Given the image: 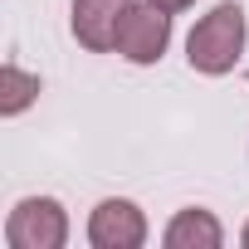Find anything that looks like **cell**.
I'll list each match as a JSON object with an SVG mask.
<instances>
[{"mask_svg":"<svg viewBox=\"0 0 249 249\" xmlns=\"http://www.w3.org/2000/svg\"><path fill=\"white\" fill-rule=\"evenodd\" d=\"M239 49H244V10L239 5H215L196 30H191V39H186V59H191V69L196 73H230L234 69V59H239Z\"/></svg>","mask_w":249,"mask_h":249,"instance_id":"6da1fadb","label":"cell"},{"mask_svg":"<svg viewBox=\"0 0 249 249\" xmlns=\"http://www.w3.org/2000/svg\"><path fill=\"white\" fill-rule=\"evenodd\" d=\"M171 44V10H161L157 0H127V10L117 20V54L127 64H157Z\"/></svg>","mask_w":249,"mask_h":249,"instance_id":"7a4b0ae2","label":"cell"},{"mask_svg":"<svg viewBox=\"0 0 249 249\" xmlns=\"http://www.w3.org/2000/svg\"><path fill=\"white\" fill-rule=\"evenodd\" d=\"M5 239H10V249H64V239H69V215H64L59 200L30 196V200H20V205L10 210Z\"/></svg>","mask_w":249,"mask_h":249,"instance_id":"3957f363","label":"cell"},{"mask_svg":"<svg viewBox=\"0 0 249 249\" xmlns=\"http://www.w3.org/2000/svg\"><path fill=\"white\" fill-rule=\"evenodd\" d=\"M88 239H93V249H142L147 244V215L132 200H103L88 215Z\"/></svg>","mask_w":249,"mask_h":249,"instance_id":"277c9868","label":"cell"},{"mask_svg":"<svg viewBox=\"0 0 249 249\" xmlns=\"http://www.w3.org/2000/svg\"><path fill=\"white\" fill-rule=\"evenodd\" d=\"M122 10H127V0H73V39L93 54L112 49Z\"/></svg>","mask_w":249,"mask_h":249,"instance_id":"5b68a950","label":"cell"},{"mask_svg":"<svg viewBox=\"0 0 249 249\" xmlns=\"http://www.w3.org/2000/svg\"><path fill=\"white\" fill-rule=\"evenodd\" d=\"M166 249H220L225 244V230L210 210H181L171 225H166Z\"/></svg>","mask_w":249,"mask_h":249,"instance_id":"8992f818","label":"cell"},{"mask_svg":"<svg viewBox=\"0 0 249 249\" xmlns=\"http://www.w3.org/2000/svg\"><path fill=\"white\" fill-rule=\"evenodd\" d=\"M35 93H39V78H35V73H25L20 64H5V69H0V112H5V117L25 112V107L35 103Z\"/></svg>","mask_w":249,"mask_h":249,"instance_id":"52a82bcc","label":"cell"},{"mask_svg":"<svg viewBox=\"0 0 249 249\" xmlns=\"http://www.w3.org/2000/svg\"><path fill=\"white\" fill-rule=\"evenodd\" d=\"M157 5H161V10H171V15H176V10H186V5H196V0H157Z\"/></svg>","mask_w":249,"mask_h":249,"instance_id":"ba28073f","label":"cell"},{"mask_svg":"<svg viewBox=\"0 0 249 249\" xmlns=\"http://www.w3.org/2000/svg\"><path fill=\"white\" fill-rule=\"evenodd\" d=\"M239 239H244V249H249V225H244V234H239Z\"/></svg>","mask_w":249,"mask_h":249,"instance_id":"9c48e42d","label":"cell"}]
</instances>
